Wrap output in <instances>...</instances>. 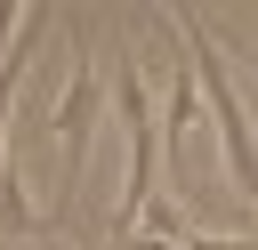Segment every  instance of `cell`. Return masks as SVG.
Listing matches in <instances>:
<instances>
[{"label":"cell","instance_id":"4","mask_svg":"<svg viewBox=\"0 0 258 250\" xmlns=\"http://www.w3.org/2000/svg\"><path fill=\"white\" fill-rule=\"evenodd\" d=\"M32 234H40V218H32V202H24V177L0 169V242H32Z\"/></svg>","mask_w":258,"mask_h":250},{"label":"cell","instance_id":"7","mask_svg":"<svg viewBox=\"0 0 258 250\" xmlns=\"http://www.w3.org/2000/svg\"><path fill=\"white\" fill-rule=\"evenodd\" d=\"M250 81H258V56H250Z\"/></svg>","mask_w":258,"mask_h":250},{"label":"cell","instance_id":"5","mask_svg":"<svg viewBox=\"0 0 258 250\" xmlns=\"http://www.w3.org/2000/svg\"><path fill=\"white\" fill-rule=\"evenodd\" d=\"M177 250H258V242H250V234H185Z\"/></svg>","mask_w":258,"mask_h":250},{"label":"cell","instance_id":"2","mask_svg":"<svg viewBox=\"0 0 258 250\" xmlns=\"http://www.w3.org/2000/svg\"><path fill=\"white\" fill-rule=\"evenodd\" d=\"M97 56L89 48H73V73H64V89L48 97V129L73 145V169H81V153H89V121H97Z\"/></svg>","mask_w":258,"mask_h":250},{"label":"cell","instance_id":"3","mask_svg":"<svg viewBox=\"0 0 258 250\" xmlns=\"http://www.w3.org/2000/svg\"><path fill=\"white\" fill-rule=\"evenodd\" d=\"M113 105H121V129H129V137L153 129V89H145V73H137V48L113 56Z\"/></svg>","mask_w":258,"mask_h":250},{"label":"cell","instance_id":"1","mask_svg":"<svg viewBox=\"0 0 258 250\" xmlns=\"http://www.w3.org/2000/svg\"><path fill=\"white\" fill-rule=\"evenodd\" d=\"M177 32H185V48H194V73H202V105H210V121H218V145H226L234 194L258 210V113L234 97V65H226V48L210 40V24H202L194 8L177 16Z\"/></svg>","mask_w":258,"mask_h":250},{"label":"cell","instance_id":"6","mask_svg":"<svg viewBox=\"0 0 258 250\" xmlns=\"http://www.w3.org/2000/svg\"><path fill=\"white\" fill-rule=\"evenodd\" d=\"M40 250H64V234H40Z\"/></svg>","mask_w":258,"mask_h":250}]
</instances>
